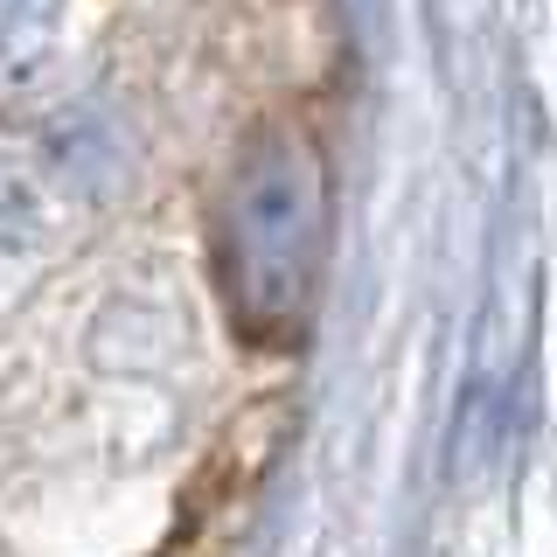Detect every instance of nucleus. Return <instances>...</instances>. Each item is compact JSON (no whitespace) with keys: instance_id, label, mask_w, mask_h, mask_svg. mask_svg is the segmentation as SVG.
Wrapping results in <instances>:
<instances>
[{"instance_id":"f257e3e1","label":"nucleus","mask_w":557,"mask_h":557,"mask_svg":"<svg viewBox=\"0 0 557 557\" xmlns=\"http://www.w3.org/2000/svg\"><path fill=\"white\" fill-rule=\"evenodd\" d=\"M327 237V174L300 133H272L244 153L223 202V307L251 342H293L307 321Z\"/></svg>"},{"instance_id":"f03ea898","label":"nucleus","mask_w":557,"mask_h":557,"mask_svg":"<svg viewBox=\"0 0 557 557\" xmlns=\"http://www.w3.org/2000/svg\"><path fill=\"white\" fill-rule=\"evenodd\" d=\"M57 14H63V0H0V70L28 63L49 42Z\"/></svg>"},{"instance_id":"7ed1b4c3","label":"nucleus","mask_w":557,"mask_h":557,"mask_svg":"<svg viewBox=\"0 0 557 557\" xmlns=\"http://www.w3.org/2000/svg\"><path fill=\"white\" fill-rule=\"evenodd\" d=\"M28 244H35V202H28L22 182H8V174H0V278L22 272Z\"/></svg>"}]
</instances>
